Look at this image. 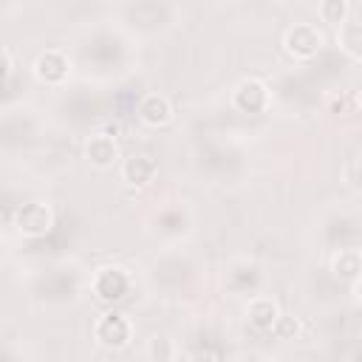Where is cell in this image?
<instances>
[{
    "label": "cell",
    "instance_id": "cell-1",
    "mask_svg": "<svg viewBox=\"0 0 362 362\" xmlns=\"http://www.w3.org/2000/svg\"><path fill=\"white\" fill-rule=\"evenodd\" d=\"M322 42H325L322 31L317 25H311V23H294L283 34V48L294 59H311V57H317L322 51Z\"/></svg>",
    "mask_w": 362,
    "mask_h": 362
},
{
    "label": "cell",
    "instance_id": "cell-2",
    "mask_svg": "<svg viewBox=\"0 0 362 362\" xmlns=\"http://www.w3.org/2000/svg\"><path fill=\"white\" fill-rule=\"evenodd\" d=\"M130 337H133V325H130V320H127L124 314H119V311L102 314V317L96 320V325H93V339H96L102 348H113V351L127 348V345H130Z\"/></svg>",
    "mask_w": 362,
    "mask_h": 362
},
{
    "label": "cell",
    "instance_id": "cell-3",
    "mask_svg": "<svg viewBox=\"0 0 362 362\" xmlns=\"http://www.w3.org/2000/svg\"><path fill=\"white\" fill-rule=\"evenodd\" d=\"M14 226L23 238H45L54 226V215L48 209V204L42 201H28L23 206H17L14 212Z\"/></svg>",
    "mask_w": 362,
    "mask_h": 362
},
{
    "label": "cell",
    "instance_id": "cell-4",
    "mask_svg": "<svg viewBox=\"0 0 362 362\" xmlns=\"http://www.w3.org/2000/svg\"><path fill=\"white\" fill-rule=\"evenodd\" d=\"M272 102V93H269V85L257 76H246L235 85L232 90V105L235 110L240 113H263Z\"/></svg>",
    "mask_w": 362,
    "mask_h": 362
},
{
    "label": "cell",
    "instance_id": "cell-5",
    "mask_svg": "<svg viewBox=\"0 0 362 362\" xmlns=\"http://www.w3.org/2000/svg\"><path fill=\"white\" fill-rule=\"evenodd\" d=\"M90 288L102 303H116L130 291V274L119 266H105L93 274Z\"/></svg>",
    "mask_w": 362,
    "mask_h": 362
},
{
    "label": "cell",
    "instance_id": "cell-6",
    "mask_svg": "<svg viewBox=\"0 0 362 362\" xmlns=\"http://www.w3.org/2000/svg\"><path fill=\"white\" fill-rule=\"evenodd\" d=\"M68 74H71V59L59 48H48L34 59V76L45 85H59L68 79Z\"/></svg>",
    "mask_w": 362,
    "mask_h": 362
},
{
    "label": "cell",
    "instance_id": "cell-7",
    "mask_svg": "<svg viewBox=\"0 0 362 362\" xmlns=\"http://www.w3.org/2000/svg\"><path fill=\"white\" fill-rule=\"evenodd\" d=\"M156 173H158V164H156V158L147 156V153H133V156H127V158L122 161V167H119V175H122V181H124L127 187H147V184L156 178Z\"/></svg>",
    "mask_w": 362,
    "mask_h": 362
},
{
    "label": "cell",
    "instance_id": "cell-8",
    "mask_svg": "<svg viewBox=\"0 0 362 362\" xmlns=\"http://www.w3.org/2000/svg\"><path fill=\"white\" fill-rule=\"evenodd\" d=\"M85 158L96 167V170H110L119 158V147H116V136L99 130L85 141Z\"/></svg>",
    "mask_w": 362,
    "mask_h": 362
},
{
    "label": "cell",
    "instance_id": "cell-9",
    "mask_svg": "<svg viewBox=\"0 0 362 362\" xmlns=\"http://www.w3.org/2000/svg\"><path fill=\"white\" fill-rule=\"evenodd\" d=\"M136 110H139V119L147 127H164L173 119V105L164 93H144Z\"/></svg>",
    "mask_w": 362,
    "mask_h": 362
},
{
    "label": "cell",
    "instance_id": "cell-10",
    "mask_svg": "<svg viewBox=\"0 0 362 362\" xmlns=\"http://www.w3.org/2000/svg\"><path fill=\"white\" fill-rule=\"evenodd\" d=\"M246 317L257 331H274V325L283 314H280V308L272 297H252L249 308H246Z\"/></svg>",
    "mask_w": 362,
    "mask_h": 362
},
{
    "label": "cell",
    "instance_id": "cell-11",
    "mask_svg": "<svg viewBox=\"0 0 362 362\" xmlns=\"http://www.w3.org/2000/svg\"><path fill=\"white\" fill-rule=\"evenodd\" d=\"M331 272H334V277H339L345 283H356L362 277V252L359 249H339L331 257Z\"/></svg>",
    "mask_w": 362,
    "mask_h": 362
},
{
    "label": "cell",
    "instance_id": "cell-12",
    "mask_svg": "<svg viewBox=\"0 0 362 362\" xmlns=\"http://www.w3.org/2000/svg\"><path fill=\"white\" fill-rule=\"evenodd\" d=\"M337 45H339L348 57L362 59V23L345 20V23L337 28Z\"/></svg>",
    "mask_w": 362,
    "mask_h": 362
},
{
    "label": "cell",
    "instance_id": "cell-13",
    "mask_svg": "<svg viewBox=\"0 0 362 362\" xmlns=\"http://www.w3.org/2000/svg\"><path fill=\"white\" fill-rule=\"evenodd\" d=\"M348 0H322L320 3V8H317V14H320V20L322 23H328V25H342L345 20H348Z\"/></svg>",
    "mask_w": 362,
    "mask_h": 362
},
{
    "label": "cell",
    "instance_id": "cell-14",
    "mask_svg": "<svg viewBox=\"0 0 362 362\" xmlns=\"http://www.w3.org/2000/svg\"><path fill=\"white\" fill-rule=\"evenodd\" d=\"M274 331H277L280 337L297 334V320H291V317H280V320H277V325H274Z\"/></svg>",
    "mask_w": 362,
    "mask_h": 362
},
{
    "label": "cell",
    "instance_id": "cell-15",
    "mask_svg": "<svg viewBox=\"0 0 362 362\" xmlns=\"http://www.w3.org/2000/svg\"><path fill=\"white\" fill-rule=\"evenodd\" d=\"M175 351H170V348H164V339H153L150 342V356H173Z\"/></svg>",
    "mask_w": 362,
    "mask_h": 362
},
{
    "label": "cell",
    "instance_id": "cell-16",
    "mask_svg": "<svg viewBox=\"0 0 362 362\" xmlns=\"http://www.w3.org/2000/svg\"><path fill=\"white\" fill-rule=\"evenodd\" d=\"M354 294H356V300L362 303V277H359V280L354 283Z\"/></svg>",
    "mask_w": 362,
    "mask_h": 362
},
{
    "label": "cell",
    "instance_id": "cell-17",
    "mask_svg": "<svg viewBox=\"0 0 362 362\" xmlns=\"http://www.w3.org/2000/svg\"><path fill=\"white\" fill-rule=\"evenodd\" d=\"M354 102H356V107H359V110H362V88H359V90H356V96H354Z\"/></svg>",
    "mask_w": 362,
    "mask_h": 362
}]
</instances>
